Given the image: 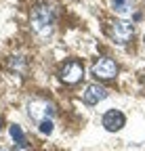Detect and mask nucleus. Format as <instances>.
Wrapping results in <instances>:
<instances>
[{
  "label": "nucleus",
  "mask_w": 145,
  "mask_h": 151,
  "mask_svg": "<svg viewBox=\"0 0 145 151\" xmlns=\"http://www.w3.org/2000/svg\"><path fill=\"white\" fill-rule=\"evenodd\" d=\"M53 23H55L53 9H48V6H36L32 11V27L38 34H48L53 29Z\"/></svg>",
  "instance_id": "nucleus-1"
},
{
  "label": "nucleus",
  "mask_w": 145,
  "mask_h": 151,
  "mask_svg": "<svg viewBox=\"0 0 145 151\" xmlns=\"http://www.w3.org/2000/svg\"><path fill=\"white\" fill-rule=\"evenodd\" d=\"M82 76H84V67H82L78 61H69V63H65L63 69H61V80H63L65 84H76V82H80Z\"/></svg>",
  "instance_id": "nucleus-2"
},
{
  "label": "nucleus",
  "mask_w": 145,
  "mask_h": 151,
  "mask_svg": "<svg viewBox=\"0 0 145 151\" xmlns=\"http://www.w3.org/2000/svg\"><path fill=\"white\" fill-rule=\"evenodd\" d=\"M133 34H135V25L128 21H116L112 25V36L118 44H126L133 38Z\"/></svg>",
  "instance_id": "nucleus-3"
},
{
  "label": "nucleus",
  "mask_w": 145,
  "mask_h": 151,
  "mask_svg": "<svg viewBox=\"0 0 145 151\" xmlns=\"http://www.w3.org/2000/svg\"><path fill=\"white\" fill-rule=\"evenodd\" d=\"M53 113H55V107L50 103H46V101H32L30 103V118L36 120V122L46 120L48 116H53Z\"/></svg>",
  "instance_id": "nucleus-4"
},
{
  "label": "nucleus",
  "mask_w": 145,
  "mask_h": 151,
  "mask_svg": "<svg viewBox=\"0 0 145 151\" xmlns=\"http://www.w3.org/2000/svg\"><path fill=\"white\" fill-rule=\"evenodd\" d=\"M93 73L97 76V78H101V80H110V78H114V76L118 73V67H116V63H114L112 59L103 57V59H99V61L95 63Z\"/></svg>",
  "instance_id": "nucleus-5"
},
{
  "label": "nucleus",
  "mask_w": 145,
  "mask_h": 151,
  "mask_svg": "<svg viewBox=\"0 0 145 151\" xmlns=\"http://www.w3.org/2000/svg\"><path fill=\"white\" fill-rule=\"evenodd\" d=\"M107 97V90L103 88V86H99V84H88L86 88H84V92H82V101L86 103V105H97L99 101H103Z\"/></svg>",
  "instance_id": "nucleus-6"
},
{
  "label": "nucleus",
  "mask_w": 145,
  "mask_h": 151,
  "mask_svg": "<svg viewBox=\"0 0 145 151\" xmlns=\"http://www.w3.org/2000/svg\"><path fill=\"white\" fill-rule=\"evenodd\" d=\"M124 124H126V118H124V113L118 111V109H112V111H107L103 116V126L110 132H118Z\"/></svg>",
  "instance_id": "nucleus-7"
},
{
  "label": "nucleus",
  "mask_w": 145,
  "mask_h": 151,
  "mask_svg": "<svg viewBox=\"0 0 145 151\" xmlns=\"http://www.w3.org/2000/svg\"><path fill=\"white\" fill-rule=\"evenodd\" d=\"M135 9V0H112V11L118 15H128Z\"/></svg>",
  "instance_id": "nucleus-8"
},
{
  "label": "nucleus",
  "mask_w": 145,
  "mask_h": 151,
  "mask_svg": "<svg viewBox=\"0 0 145 151\" xmlns=\"http://www.w3.org/2000/svg\"><path fill=\"white\" fill-rule=\"evenodd\" d=\"M11 137H13V141H15L17 145H19V151H23V149H25V134H23L21 126L13 124V126H11Z\"/></svg>",
  "instance_id": "nucleus-9"
},
{
  "label": "nucleus",
  "mask_w": 145,
  "mask_h": 151,
  "mask_svg": "<svg viewBox=\"0 0 145 151\" xmlns=\"http://www.w3.org/2000/svg\"><path fill=\"white\" fill-rule=\"evenodd\" d=\"M38 130L42 132V134H50V132H53V120H42L40 122V126H38Z\"/></svg>",
  "instance_id": "nucleus-10"
},
{
  "label": "nucleus",
  "mask_w": 145,
  "mask_h": 151,
  "mask_svg": "<svg viewBox=\"0 0 145 151\" xmlns=\"http://www.w3.org/2000/svg\"><path fill=\"white\" fill-rule=\"evenodd\" d=\"M143 42H145V38H143Z\"/></svg>",
  "instance_id": "nucleus-11"
}]
</instances>
